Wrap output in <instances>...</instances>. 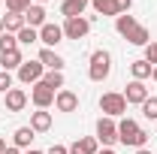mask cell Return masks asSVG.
Here are the masks:
<instances>
[{
  "mask_svg": "<svg viewBox=\"0 0 157 154\" xmlns=\"http://www.w3.org/2000/svg\"><path fill=\"white\" fill-rule=\"evenodd\" d=\"M115 30L127 39L130 45H148V42H151L148 27H145V24H139L133 15H118V18H115Z\"/></svg>",
  "mask_w": 157,
  "mask_h": 154,
  "instance_id": "cell-1",
  "label": "cell"
},
{
  "mask_svg": "<svg viewBox=\"0 0 157 154\" xmlns=\"http://www.w3.org/2000/svg\"><path fill=\"white\" fill-rule=\"evenodd\" d=\"M118 142H124V145H130V148H145L148 133L139 127L133 118H124V121L118 124Z\"/></svg>",
  "mask_w": 157,
  "mask_h": 154,
  "instance_id": "cell-2",
  "label": "cell"
},
{
  "mask_svg": "<svg viewBox=\"0 0 157 154\" xmlns=\"http://www.w3.org/2000/svg\"><path fill=\"white\" fill-rule=\"evenodd\" d=\"M109 73H112V55L109 52H94L91 55V70H88V76H91V82H103V79H109Z\"/></svg>",
  "mask_w": 157,
  "mask_h": 154,
  "instance_id": "cell-3",
  "label": "cell"
},
{
  "mask_svg": "<svg viewBox=\"0 0 157 154\" xmlns=\"http://www.w3.org/2000/svg\"><path fill=\"white\" fill-rule=\"evenodd\" d=\"M100 109H103L106 118H118L127 112V100H124V94H103L100 97Z\"/></svg>",
  "mask_w": 157,
  "mask_h": 154,
  "instance_id": "cell-4",
  "label": "cell"
},
{
  "mask_svg": "<svg viewBox=\"0 0 157 154\" xmlns=\"http://www.w3.org/2000/svg\"><path fill=\"white\" fill-rule=\"evenodd\" d=\"M42 76H45V67L39 60H24L18 67V79L24 85H36V82H42Z\"/></svg>",
  "mask_w": 157,
  "mask_h": 154,
  "instance_id": "cell-5",
  "label": "cell"
},
{
  "mask_svg": "<svg viewBox=\"0 0 157 154\" xmlns=\"http://www.w3.org/2000/svg\"><path fill=\"white\" fill-rule=\"evenodd\" d=\"M97 142H103L106 148L118 142V124L112 118H100L97 121Z\"/></svg>",
  "mask_w": 157,
  "mask_h": 154,
  "instance_id": "cell-6",
  "label": "cell"
},
{
  "mask_svg": "<svg viewBox=\"0 0 157 154\" xmlns=\"http://www.w3.org/2000/svg\"><path fill=\"white\" fill-rule=\"evenodd\" d=\"M55 94H58V91H52L45 82H36V85H33V91H30V100H33V106H36V109H48V106L55 103Z\"/></svg>",
  "mask_w": 157,
  "mask_h": 154,
  "instance_id": "cell-7",
  "label": "cell"
},
{
  "mask_svg": "<svg viewBox=\"0 0 157 154\" xmlns=\"http://www.w3.org/2000/svg\"><path fill=\"white\" fill-rule=\"evenodd\" d=\"M88 30H91L88 18H67L63 21V37L67 39H82V37H88Z\"/></svg>",
  "mask_w": 157,
  "mask_h": 154,
  "instance_id": "cell-8",
  "label": "cell"
},
{
  "mask_svg": "<svg viewBox=\"0 0 157 154\" xmlns=\"http://www.w3.org/2000/svg\"><path fill=\"white\" fill-rule=\"evenodd\" d=\"M39 39H42L48 48H55L60 39H63V27H60V24H52V21H45V24L39 27Z\"/></svg>",
  "mask_w": 157,
  "mask_h": 154,
  "instance_id": "cell-9",
  "label": "cell"
},
{
  "mask_svg": "<svg viewBox=\"0 0 157 154\" xmlns=\"http://www.w3.org/2000/svg\"><path fill=\"white\" fill-rule=\"evenodd\" d=\"M124 100H127V103H136V106H142V103L148 100V88H145L142 82H136V79H133V82L127 85V91H124Z\"/></svg>",
  "mask_w": 157,
  "mask_h": 154,
  "instance_id": "cell-10",
  "label": "cell"
},
{
  "mask_svg": "<svg viewBox=\"0 0 157 154\" xmlns=\"http://www.w3.org/2000/svg\"><path fill=\"white\" fill-rule=\"evenodd\" d=\"M27 106V94L21 88H9L6 91V112H21Z\"/></svg>",
  "mask_w": 157,
  "mask_h": 154,
  "instance_id": "cell-11",
  "label": "cell"
},
{
  "mask_svg": "<svg viewBox=\"0 0 157 154\" xmlns=\"http://www.w3.org/2000/svg\"><path fill=\"white\" fill-rule=\"evenodd\" d=\"M39 64H42L45 70H55V73H60L67 60L60 58L58 52H52V48H42V52H39Z\"/></svg>",
  "mask_w": 157,
  "mask_h": 154,
  "instance_id": "cell-12",
  "label": "cell"
},
{
  "mask_svg": "<svg viewBox=\"0 0 157 154\" xmlns=\"http://www.w3.org/2000/svg\"><path fill=\"white\" fill-rule=\"evenodd\" d=\"M88 3H91V0H63V3H60V15H67V18H82V12L88 9Z\"/></svg>",
  "mask_w": 157,
  "mask_h": 154,
  "instance_id": "cell-13",
  "label": "cell"
},
{
  "mask_svg": "<svg viewBox=\"0 0 157 154\" xmlns=\"http://www.w3.org/2000/svg\"><path fill=\"white\" fill-rule=\"evenodd\" d=\"M55 106H58V112H76L78 97L73 94V91H58V94H55Z\"/></svg>",
  "mask_w": 157,
  "mask_h": 154,
  "instance_id": "cell-14",
  "label": "cell"
},
{
  "mask_svg": "<svg viewBox=\"0 0 157 154\" xmlns=\"http://www.w3.org/2000/svg\"><path fill=\"white\" fill-rule=\"evenodd\" d=\"M70 154H97V139H94V136L76 139V142L70 145Z\"/></svg>",
  "mask_w": 157,
  "mask_h": 154,
  "instance_id": "cell-15",
  "label": "cell"
},
{
  "mask_svg": "<svg viewBox=\"0 0 157 154\" xmlns=\"http://www.w3.org/2000/svg\"><path fill=\"white\" fill-rule=\"evenodd\" d=\"M24 24H27V27H42V24H45V9L30 3V9L24 12Z\"/></svg>",
  "mask_w": 157,
  "mask_h": 154,
  "instance_id": "cell-16",
  "label": "cell"
},
{
  "mask_svg": "<svg viewBox=\"0 0 157 154\" xmlns=\"http://www.w3.org/2000/svg\"><path fill=\"white\" fill-rule=\"evenodd\" d=\"M30 127H33V133H45L48 127H52V115L45 112V109H39L30 115Z\"/></svg>",
  "mask_w": 157,
  "mask_h": 154,
  "instance_id": "cell-17",
  "label": "cell"
},
{
  "mask_svg": "<svg viewBox=\"0 0 157 154\" xmlns=\"http://www.w3.org/2000/svg\"><path fill=\"white\" fill-rule=\"evenodd\" d=\"M151 70H154V67H151L145 58L130 64V73H133V79H136V82H142V79H151Z\"/></svg>",
  "mask_w": 157,
  "mask_h": 154,
  "instance_id": "cell-18",
  "label": "cell"
},
{
  "mask_svg": "<svg viewBox=\"0 0 157 154\" xmlns=\"http://www.w3.org/2000/svg\"><path fill=\"white\" fill-rule=\"evenodd\" d=\"M33 127H18L15 133H12V142H15V148H27L30 142H33Z\"/></svg>",
  "mask_w": 157,
  "mask_h": 154,
  "instance_id": "cell-19",
  "label": "cell"
},
{
  "mask_svg": "<svg viewBox=\"0 0 157 154\" xmlns=\"http://www.w3.org/2000/svg\"><path fill=\"white\" fill-rule=\"evenodd\" d=\"M21 27H27V24H24V15H18V12H9V15L3 18V30H6V33H18Z\"/></svg>",
  "mask_w": 157,
  "mask_h": 154,
  "instance_id": "cell-20",
  "label": "cell"
},
{
  "mask_svg": "<svg viewBox=\"0 0 157 154\" xmlns=\"http://www.w3.org/2000/svg\"><path fill=\"white\" fill-rule=\"evenodd\" d=\"M0 64H3V70L9 73V70H18L24 60H21V52L15 48V52H6V55H0Z\"/></svg>",
  "mask_w": 157,
  "mask_h": 154,
  "instance_id": "cell-21",
  "label": "cell"
},
{
  "mask_svg": "<svg viewBox=\"0 0 157 154\" xmlns=\"http://www.w3.org/2000/svg\"><path fill=\"white\" fill-rule=\"evenodd\" d=\"M91 6H94V9H97L100 15H121V12H118V6H115V0H91Z\"/></svg>",
  "mask_w": 157,
  "mask_h": 154,
  "instance_id": "cell-22",
  "label": "cell"
},
{
  "mask_svg": "<svg viewBox=\"0 0 157 154\" xmlns=\"http://www.w3.org/2000/svg\"><path fill=\"white\" fill-rule=\"evenodd\" d=\"M18 48V37H12V33H0V55H6V52H15Z\"/></svg>",
  "mask_w": 157,
  "mask_h": 154,
  "instance_id": "cell-23",
  "label": "cell"
},
{
  "mask_svg": "<svg viewBox=\"0 0 157 154\" xmlns=\"http://www.w3.org/2000/svg\"><path fill=\"white\" fill-rule=\"evenodd\" d=\"M15 37H18L21 45H30V42H36V39H39V30H36V27H21Z\"/></svg>",
  "mask_w": 157,
  "mask_h": 154,
  "instance_id": "cell-24",
  "label": "cell"
},
{
  "mask_svg": "<svg viewBox=\"0 0 157 154\" xmlns=\"http://www.w3.org/2000/svg\"><path fill=\"white\" fill-rule=\"evenodd\" d=\"M42 82H45L52 91H58V88H63V73H55V70H48V73L42 76Z\"/></svg>",
  "mask_w": 157,
  "mask_h": 154,
  "instance_id": "cell-25",
  "label": "cell"
},
{
  "mask_svg": "<svg viewBox=\"0 0 157 154\" xmlns=\"http://www.w3.org/2000/svg\"><path fill=\"white\" fill-rule=\"evenodd\" d=\"M142 115L151 118V121H157V97H148V100L142 103Z\"/></svg>",
  "mask_w": 157,
  "mask_h": 154,
  "instance_id": "cell-26",
  "label": "cell"
},
{
  "mask_svg": "<svg viewBox=\"0 0 157 154\" xmlns=\"http://www.w3.org/2000/svg\"><path fill=\"white\" fill-rule=\"evenodd\" d=\"M6 9H9V12H18V15H24V12L30 9V0H6Z\"/></svg>",
  "mask_w": 157,
  "mask_h": 154,
  "instance_id": "cell-27",
  "label": "cell"
},
{
  "mask_svg": "<svg viewBox=\"0 0 157 154\" xmlns=\"http://www.w3.org/2000/svg\"><path fill=\"white\" fill-rule=\"evenodd\" d=\"M145 60H148L151 67H157V42H148V45H145Z\"/></svg>",
  "mask_w": 157,
  "mask_h": 154,
  "instance_id": "cell-28",
  "label": "cell"
},
{
  "mask_svg": "<svg viewBox=\"0 0 157 154\" xmlns=\"http://www.w3.org/2000/svg\"><path fill=\"white\" fill-rule=\"evenodd\" d=\"M9 88H12V76H9L6 70H0V94H6Z\"/></svg>",
  "mask_w": 157,
  "mask_h": 154,
  "instance_id": "cell-29",
  "label": "cell"
},
{
  "mask_svg": "<svg viewBox=\"0 0 157 154\" xmlns=\"http://www.w3.org/2000/svg\"><path fill=\"white\" fill-rule=\"evenodd\" d=\"M115 6H118V12L124 15V12H127V9L133 6V0H115Z\"/></svg>",
  "mask_w": 157,
  "mask_h": 154,
  "instance_id": "cell-30",
  "label": "cell"
},
{
  "mask_svg": "<svg viewBox=\"0 0 157 154\" xmlns=\"http://www.w3.org/2000/svg\"><path fill=\"white\" fill-rule=\"evenodd\" d=\"M45 154H70V148H63V145H52Z\"/></svg>",
  "mask_w": 157,
  "mask_h": 154,
  "instance_id": "cell-31",
  "label": "cell"
},
{
  "mask_svg": "<svg viewBox=\"0 0 157 154\" xmlns=\"http://www.w3.org/2000/svg\"><path fill=\"white\" fill-rule=\"evenodd\" d=\"M3 154H21V151H18V148H6Z\"/></svg>",
  "mask_w": 157,
  "mask_h": 154,
  "instance_id": "cell-32",
  "label": "cell"
},
{
  "mask_svg": "<svg viewBox=\"0 0 157 154\" xmlns=\"http://www.w3.org/2000/svg\"><path fill=\"white\" fill-rule=\"evenodd\" d=\"M136 154H154V151H148V148H136Z\"/></svg>",
  "mask_w": 157,
  "mask_h": 154,
  "instance_id": "cell-33",
  "label": "cell"
},
{
  "mask_svg": "<svg viewBox=\"0 0 157 154\" xmlns=\"http://www.w3.org/2000/svg\"><path fill=\"white\" fill-rule=\"evenodd\" d=\"M97 154H115V151H112V148H103V151H97Z\"/></svg>",
  "mask_w": 157,
  "mask_h": 154,
  "instance_id": "cell-34",
  "label": "cell"
},
{
  "mask_svg": "<svg viewBox=\"0 0 157 154\" xmlns=\"http://www.w3.org/2000/svg\"><path fill=\"white\" fill-rule=\"evenodd\" d=\"M3 151H6V142H3V139H0V154H3Z\"/></svg>",
  "mask_w": 157,
  "mask_h": 154,
  "instance_id": "cell-35",
  "label": "cell"
},
{
  "mask_svg": "<svg viewBox=\"0 0 157 154\" xmlns=\"http://www.w3.org/2000/svg\"><path fill=\"white\" fill-rule=\"evenodd\" d=\"M151 79H154V82H157V67H154V70H151Z\"/></svg>",
  "mask_w": 157,
  "mask_h": 154,
  "instance_id": "cell-36",
  "label": "cell"
},
{
  "mask_svg": "<svg viewBox=\"0 0 157 154\" xmlns=\"http://www.w3.org/2000/svg\"><path fill=\"white\" fill-rule=\"evenodd\" d=\"M24 154H42V151H33V148H30V151H24Z\"/></svg>",
  "mask_w": 157,
  "mask_h": 154,
  "instance_id": "cell-37",
  "label": "cell"
},
{
  "mask_svg": "<svg viewBox=\"0 0 157 154\" xmlns=\"http://www.w3.org/2000/svg\"><path fill=\"white\" fill-rule=\"evenodd\" d=\"M0 33H3V18H0Z\"/></svg>",
  "mask_w": 157,
  "mask_h": 154,
  "instance_id": "cell-38",
  "label": "cell"
},
{
  "mask_svg": "<svg viewBox=\"0 0 157 154\" xmlns=\"http://www.w3.org/2000/svg\"><path fill=\"white\" fill-rule=\"evenodd\" d=\"M39 3H45V0H39Z\"/></svg>",
  "mask_w": 157,
  "mask_h": 154,
  "instance_id": "cell-39",
  "label": "cell"
}]
</instances>
